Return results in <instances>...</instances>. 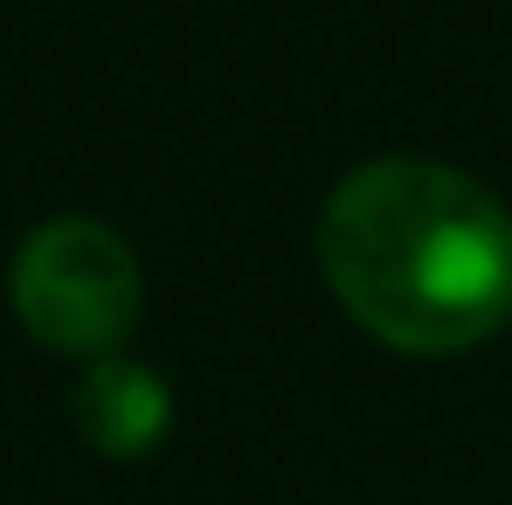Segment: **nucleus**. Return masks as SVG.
<instances>
[{"label":"nucleus","instance_id":"nucleus-2","mask_svg":"<svg viewBox=\"0 0 512 505\" xmlns=\"http://www.w3.org/2000/svg\"><path fill=\"white\" fill-rule=\"evenodd\" d=\"M7 298L35 346L70 353V360H111L139 326L146 277L118 229H104L90 215H56L21 236Z\"/></svg>","mask_w":512,"mask_h":505},{"label":"nucleus","instance_id":"nucleus-1","mask_svg":"<svg viewBox=\"0 0 512 505\" xmlns=\"http://www.w3.org/2000/svg\"><path fill=\"white\" fill-rule=\"evenodd\" d=\"M319 270L340 312L395 353H464L512 326V215L443 160H367L326 194Z\"/></svg>","mask_w":512,"mask_h":505},{"label":"nucleus","instance_id":"nucleus-3","mask_svg":"<svg viewBox=\"0 0 512 505\" xmlns=\"http://www.w3.org/2000/svg\"><path fill=\"white\" fill-rule=\"evenodd\" d=\"M70 416H77V436H84L97 457L111 464H132L146 450H160V436L173 429V388L146 367V360H90L77 395H70Z\"/></svg>","mask_w":512,"mask_h":505}]
</instances>
